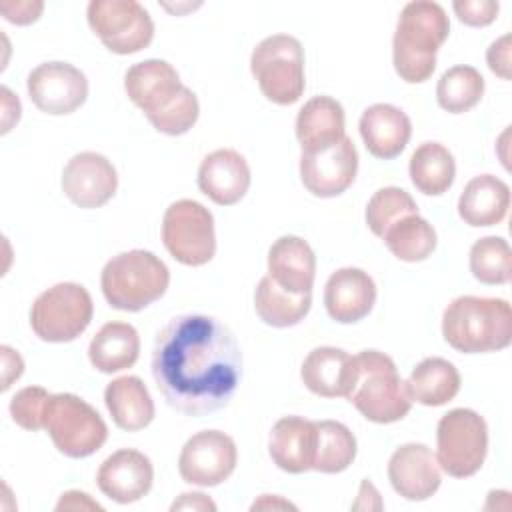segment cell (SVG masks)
<instances>
[{"label": "cell", "instance_id": "21", "mask_svg": "<svg viewBox=\"0 0 512 512\" xmlns=\"http://www.w3.org/2000/svg\"><path fill=\"white\" fill-rule=\"evenodd\" d=\"M358 130L366 150L374 158L392 160L406 148L412 136V122L402 108L378 102L362 112Z\"/></svg>", "mask_w": 512, "mask_h": 512}, {"label": "cell", "instance_id": "16", "mask_svg": "<svg viewBox=\"0 0 512 512\" xmlns=\"http://www.w3.org/2000/svg\"><path fill=\"white\" fill-rule=\"evenodd\" d=\"M388 480L404 500H428L438 492L442 482L436 454L422 442L398 446L388 460Z\"/></svg>", "mask_w": 512, "mask_h": 512}, {"label": "cell", "instance_id": "18", "mask_svg": "<svg viewBox=\"0 0 512 512\" xmlns=\"http://www.w3.org/2000/svg\"><path fill=\"white\" fill-rule=\"evenodd\" d=\"M376 302V282L362 268L346 266L330 274L324 286V306L332 320L354 324L366 318Z\"/></svg>", "mask_w": 512, "mask_h": 512}, {"label": "cell", "instance_id": "17", "mask_svg": "<svg viewBox=\"0 0 512 512\" xmlns=\"http://www.w3.org/2000/svg\"><path fill=\"white\" fill-rule=\"evenodd\" d=\"M152 482L154 468L150 458L134 448L112 452L96 472L98 490L118 504H132L144 498Z\"/></svg>", "mask_w": 512, "mask_h": 512}, {"label": "cell", "instance_id": "14", "mask_svg": "<svg viewBox=\"0 0 512 512\" xmlns=\"http://www.w3.org/2000/svg\"><path fill=\"white\" fill-rule=\"evenodd\" d=\"M356 172L358 150L348 136L324 150L300 154V180L316 198H334L346 192Z\"/></svg>", "mask_w": 512, "mask_h": 512}, {"label": "cell", "instance_id": "10", "mask_svg": "<svg viewBox=\"0 0 512 512\" xmlns=\"http://www.w3.org/2000/svg\"><path fill=\"white\" fill-rule=\"evenodd\" d=\"M162 242L168 254L184 266H204L216 254L212 212L190 198L172 202L162 218Z\"/></svg>", "mask_w": 512, "mask_h": 512}, {"label": "cell", "instance_id": "8", "mask_svg": "<svg viewBox=\"0 0 512 512\" xmlns=\"http://www.w3.org/2000/svg\"><path fill=\"white\" fill-rule=\"evenodd\" d=\"M92 314V296L82 284L58 282L34 300L30 328L42 342H72L90 326Z\"/></svg>", "mask_w": 512, "mask_h": 512}, {"label": "cell", "instance_id": "33", "mask_svg": "<svg viewBox=\"0 0 512 512\" xmlns=\"http://www.w3.org/2000/svg\"><path fill=\"white\" fill-rule=\"evenodd\" d=\"M356 436L338 420L316 422V454L312 470L322 474L344 472L356 458Z\"/></svg>", "mask_w": 512, "mask_h": 512}, {"label": "cell", "instance_id": "6", "mask_svg": "<svg viewBox=\"0 0 512 512\" xmlns=\"http://www.w3.org/2000/svg\"><path fill=\"white\" fill-rule=\"evenodd\" d=\"M250 72L266 100L290 106L306 88L304 48L290 34H272L256 44L250 56Z\"/></svg>", "mask_w": 512, "mask_h": 512}, {"label": "cell", "instance_id": "9", "mask_svg": "<svg viewBox=\"0 0 512 512\" xmlns=\"http://www.w3.org/2000/svg\"><path fill=\"white\" fill-rule=\"evenodd\" d=\"M436 460L452 478L474 476L488 454V424L470 408H452L436 428Z\"/></svg>", "mask_w": 512, "mask_h": 512}, {"label": "cell", "instance_id": "29", "mask_svg": "<svg viewBox=\"0 0 512 512\" xmlns=\"http://www.w3.org/2000/svg\"><path fill=\"white\" fill-rule=\"evenodd\" d=\"M460 372L458 368L440 356L424 358L416 364L406 380L408 394L412 402L422 406H444L460 392Z\"/></svg>", "mask_w": 512, "mask_h": 512}, {"label": "cell", "instance_id": "40", "mask_svg": "<svg viewBox=\"0 0 512 512\" xmlns=\"http://www.w3.org/2000/svg\"><path fill=\"white\" fill-rule=\"evenodd\" d=\"M44 10V2H38V0H2L0 2V12L2 16L16 24V26H26V24H32L40 18Z\"/></svg>", "mask_w": 512, "mask_h": 512}, {"label": "cell", "instance_id": "30", "mask_svg": "<svg viewBox=\"0 0 512 512\" xmlns=\"http://www.w3.org/2000/svg\"><path fill=\"white\" fill-rule=\"evenodd\" d=\"M408 174L418 192L426 196H440L456 178V162L444 144L424 142L412 152Z\"/></svg>", "mask_w": 512, "mask_h": 512}, {"label": "cell", "instance_id": "34", "mask_svg": "<svg viewBox=\"0 0 512 512\" xmlns=\"http://www.w3.org/2000/svg\"><path fill=\"white\" fill-rule=\"evenodd\" d=\"M484 96L482 74L468 64L448 68L436 84V100L442 110L462 114L472 110Z\"/></svg>", "mask_w": 512, "mask_h": 512}, {"label": "cell", "instance_id": "31", "mask_svg": "<svg viewBox=\"0 0 512 512\" xmlns=\"http://www.w3.org/2000/svg\"><path fill=\"white\" fill-rule=\"evenodd\" d=\"M312 306L310 294H292L280 288L268 274L260 278L254 290V310L258 318L272 328H290L306 318Z\"/></svg>", "mask_w": 512, "mask_h": 512}, {"label": "cell", "instance_id": "36", "mask_svg": "<svg viewBox=\"0 0 512 512\" xmlns=\"http://www.w3.org/2000/svg\"><path fill=\"white\" fill-rule=\"evenodd\" d=\"M418 206L414 198L398 188V186H384L372 194L366 204V224L374 236L382 238L384 232L402 216L416 214Z\"/></svg>", "mask_w": 512, "mask_h": 512}, {"label": "cell", "instance_id": "19", "mask_svg": "<svg viewBox=\"0 0 512 512\" xmlns=\"http://www.w3.org/2000/svg\"><path fill=\"white\" fill-rule=\"evenodd\" d=\"M184 88L176 68L158 58L132 64L124 74V90L146 118L166 108Z\"/></svg>", "mask_w": 512, "mask_h": 512}, {"label": "cell", "instance_id": "38", "mask_svg": "<svg viewBox=\"0 0 512 512\" xmlns=\"http://www.w3.org/2000/svg\"><path fill=\"white\" fill-rule=\"evenodd\" d=\"M50 396L52 394L42 386H26L18 390L8 406L12 420L24 430H42Z\"/></svg>", "mask_w": 512, "mask_h": 512}, {"label": "cell", "instance_id": "4", "mask_svg": "<svg viewBox=\"0 0 512 512\" xmlns=\"http://www.w3.org/2000/svg\"><path fill=\"white\" fill-rule=\"evenodd\" d=\"M356 376L346 396L350 404L374 424H392L402 420L412 398L406 380L400 378L394 360L378 350H362L354 356Z\"/></svg>", "mask_w": 512, "mask_h": 512}, {"label": "cell", "instance_id": "1", "mask_svg": "<svg viewBox=\"0 0 512 512\" xmlns=\"http://www.w3.org/2000/svg\"><path fill=\"white\" fill-rule=\"evenodd\" d=\"M152 378L164 400L188 416L224 408L242 378L234 332L214 316L180 314L156 334Z\"/></svg>", "mask_w": 512, "mask_h": 512}, {"label": "cell", "instance_id": "23", "mask_svg": "<svg viewBox=\"0 0 512 512\" xmlns=\"http://www.w3.org/2000/svg\"><path fill=\"white\" fill-rule=\"evenodd\" d=\"M356 376L354 356L336 346H318L302 362L304 386L322 398H346Z\"/></svg>", "mask_w": 512, "mask_h": 512}, {"label": "cell", "instance_id": "46", "mask_svg": "<svg viewBox=\"0 0 512 512\" xmlns=\"http://www.w3.org/2000/svg\"><path fill=\"white\" fill-rule=\"evenodd\" d=\"M382 500H380V494H378V490H376V486L368 480V478H364L362 482H360V490H358V498H356V502L352 504V508L354 510H382Z\"/></svg>", "mask_w": 512, "mask_h": 512}, {"label": "cell", "instance_id": "24", "mask_svg": "<svg viewBox=\"0 0 512 512\" xmlns=\"http://www.w3.org/2000/svg\"><path fill=\"white\" fill-rule=\"evenodd\" d=\"M268 276L292 294H310L316 276L314 250L300 236H280L268 250Z\"/></svg>", "mask_w": 512, "mask_h": 512}, {"label": "cell", "instance_id": "12", "mask_svg": "<svg viewBox=\"0 0 512 512\" xmlns=\"http://www.w3.org/2000/svg\"><path fill=\"white\" fill-rule=\"evenodd\" d=\"M236 462L238 448L232 436L222 430H200L184 442L178 472L192 486L212 488L232 476Z\"/></svg>", "mask_w": 512, "mask_h": 512}, {"label": "cell", "instance_id": "44", "mask_svg": "<svg viewBox=\"0 0 512 512\" xmlns=\"http://www.w3.org/2000/svg\"><path fill=\"white\" fill-rule=\"evenodd\" d=\"M0 92H2V132L6 134L12 128V124L20 120L22 106L18 96H14L8 86H2Z\"/></svg>", "mask_w": 512, "mask_h": 512}, {"label": "cell", "instance_id": "42", "mask_svg": "<svg viewBox=\"0 0 512 512\" xmlns=\"http://www.w3.org/2000/svg\"><path fill=\"white\" fill-rule=\"evenodd\" d=\"M2 354V392H6L14 380H18L24 372V360L18 354V350L2 344L0 346Z\"/></svg>", "mask_w": 512, "mask_h": 512}, {"label": "cell", "instance_id": "45", "mask_svg": "<svg viewBox=\"0 0 512 512\" xmlns=\"http://www.w3.org/2000/svg\"><path fill=\"white\" fill-rule=\"evenodd\" d=\"M172 512L176 510H216V504L202 492H184L180 494L178 500L172 502L170 506Z\"/></svg>", "mask_w": 512, "mask_h": 512}, {"label": "cell", "instance_id": "32", "mask_svg": "<svg viewBox=\"0 0 512 512\" xmlns=\"http://www.w3.org/2000/svg\"><path fill=\"white\" fill-rule=\"evenodd\" d=\"M386 248L402 262H422L436 248L434 226L416 214H406L396 220L382 236Z\"/></svg>", "mask_w": 512, "mask_h": 512}, {"label": "cell", "instance_id": "47", "mask_svg": "<svg viewBox=\"0 0 512 512\" xmlns=\"http://www.w3.org/2000/svg\"><path fill=\"white\" fill-rule=\"evenodd\" d=\"M280 510V508H292V510H296V506L294 504H290L288 500H284V498H280V496H276V494H262L260 496V500H256L254 504H252V510Z\"/></svg>", "mask_w": 512, "mask_h": 512}, {"label": "cell", "instance_id": "13", "mask_svg": "<svg viewBox=\"0 0 512 512\" xmlns=\"http://www.w3.org/2000/svg\"><path fill=\"white\" fill-rule=\"evenodd\" d=\"M32 104L46 114L64 116L78 110L88 98L86 74L70 62H42L26 78Z\"/></svg>", "mask_w": 512, "mask_h": 512}, {"label": "cell", "instance_id": "26", "mask_svg": "<svg viewBox=\"0 0 512 512\" xmlns=\"http://www.w3.org/2000/svg\"><path fill=\"white\" fill-rule=\"evenodd\" d=\"M510 208V188L492 174L474 176L458 198V216L472 228L500 224Z\"/></svg>", "mask_w": 512, "mask_h": 512}, {"label": "cell", "instance_id": "41", "mask_svg": "<svg viewBox=\"0 0 512 512\" xmlns=\"http://www.w3.org/2000/svg\"><path fill=\"white\" fill-rule=\"evenodd\" d=\"M488 68L502 80H510V34L496 38L486 50Z\"/></svg>", "mask_w": 512, "mask_h": 512}, {"label": "cell", "instance_id": "43", "mask_svg": "<svg viewBox=\"0 0 512 512\" xmlns=\"http://www.w3.org/2000/svg\"><path fill=\"white\" fill-rule=\"evenodd\" d=\"M56 510H102V506L80 490H68L60 496Z\"/></svg>", "mask_w": 512, "mask_h": 512}, {"label": "cell", "instance_id": "7", "mask_svg": "<svg viewBox=\"0 0 512 512\" xmlns=\"http://www.w3.org/2000/svg\"><path fill=\"white\" fill-rule=\"evenodd\" d=\"M44 430L56 450L68 458L92 456L108 438V426L102 416L86 400L70 392L50 396Z\"/></svg>", "mask_w": 512, "mask_h": 512}, {"label": "cell", "instance_id": "3", "mask_svg": "<svg viewBox=\"0 0 512 512\" xmlns=\"http://www.w3.org/2000/svg\"><path fill=\"white\" fill-rule=\"evenodd\" d=\"M442 336L458 352H498L512 342V308L504 298L458 296L442 314Z\"/></svg>", "mask_w": 512, "mask_h": 512}, {"label": "cell", "instance_id": "5", "mask_svg": "<svg viewBox=\"0 0 512 512\" xmlns=\"http://www.w3.org/2000/svg\"><path fill=\"white\" fill-rule=\"evenodd\" d=\"M170 284L168 266L148 250H128L112 256L100 274L106 302L124 312H140L164 296Z\"/></svg>", "mask_w": 512, "mask_h": 512}, {"label": "cell", "instance_id": "22", "mask_svg": "<svg viewBox=\"0 0 512 512\" xmlns=\"http://www.w3.org/2000/svg\"><path fill=\"white\" fill-rule=\"evenodd\" d=\"M268 454L272 462L288 474L312 470L316 454V422L304 416L280 418L272 426Z\"/></svg>", "mask_w": 512, "mask_h": 512}, {"label": "cell", "instance_id": "20", "mask_svg": "<svg viewBox=\"0 0 512 512\" xmlns=\"http://www.w3.org/2000/svg\"><path fill=\"white\" fill-rule=\"evenodd\" d=\"M250 166L246 158L232 150L220 148L202 158L198 168V188L218 206L240 202L250 188Z\"/></svg>", "mask_w": 512, "mask_h": 512}, {"label": "cell", "instance_id": "11", "mask_svg": "<svg viewBox=\"0 0 512 512\" xmlns=\"http://www.w3.org/2000/svg\"><path fill=\"white\" fill-rule=\"evenodd\" d=\"M86 18L92 32L114 54H136L154 38V22L136 0H92Z\"/></svg>", "mask_w": 512, "mask_h": 512}, {"label": "cell", "instance_id": "28", "mask_svg": "<svg viewBox=\"0 0 512 512\" xmlns=\"http://www.w3.org/2000/svg\"><path fill=\"white\" fill-rule=\"evenodd\" d=\"M140 356L138 330L128 322L104 324L88 346L90 364L102 374H114L136 364Z\"/></svg>", "mask_w": 512, "mask_h": 512}, {"label": "cell", "instance_id": "15", "mask_svg": "<svg viewBox=\"0 0 512 512\" xmlns=\"http://www.w3.org/2000/svg\"><path fill=\"white\" fill-rule=\"evenodd\" d=\"M62 192L78 208L104 206L118 188V174L112 162L98 152L74 154L62 170Z\"/></svg>", "mask_w": 512, "mask_h": 512}, {"label": "cell", "instance_id": "35", "mask_svg": "<svg viewBox=\"0 0 512 512\" xmlns=\"http://www.w3.org/2000/svg\"><path fill=\"white\" fill-rule=\"evenodd\" d=\"M472 276L482 284H508L512 276V250L500 236H484L476 240L468 254Z\"/></svg>", "mask_w": 512, "mask_h": 512}, {"label": "cell", "instance_id": "37", "mask_svg": "<svg viewBox=\"0 0 512 512\" xmlns=\"http://www.w3.org/2000/svg\"><path fill=\"white\" fill-rule=\"evenodd\" d=\"M200 116V104L196 94L184 86L180 94L160 112L148 116V122L166 136H180L186 134Z\"/></svg>", "mask_w": 512, "mask_h": 512}, {"label": "cell", "instance_id": "25", "mask_svg": "<svg viewBox=\"0 0 512 512\" xmlns=\"http://www.w3.org/2000/svg\"><path fill=\"white\" fill-rule=\"evenodd\" d=\"M344 108L330 96H314L298 110L296 138L302 152H318L340 142L346 132Z\"/></svg>", "mask_w": 512, "mask_h": 512}, {"label": "cell", "instance_id": "39", "mask_svg": "<svg viewBox=\"0 0 512 512\" xmlns=\"http://www.w3.org/2000/svg\"><path fill=\"white\" fill-rule=\"evenodd\" d=\"M452 8L458 20L472 28L492 24L500 12V4L494 0H456L452 2Z\"/></svg>", "mask_w": 512, "mask_h": 512}, {"label": "cell", "instance_id": "2", "mask_svg": "<svg viewBox=\"0 0 512 512\" xmlns=\"http://www.w3.org/2000/svg\"><path fill=\"white\" fill-rule=\"evenodd\" d=\"M450 34V20L438 2H408L392 38V64L408 84L426 82L436 68V52Z\"/></svg>", "mask_w": 512, "mask_h": 512}, {"label": "cell", "instance_id": "27", "mask_svg": "<svg viewBox=\"0 0 512 512\" xmlns=\"http://www.w3.org/2000/svg\"><path fill=\"white\" fill-rule=\"evenodd\" d=\"M104 404L112 422L126 432L146 428L154 420V402L138 376L114 378L104 390Z\"/></svg>", "mask_w": 512, "mask_h": 512}]
</instances>
